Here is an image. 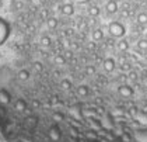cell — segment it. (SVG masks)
Here are the masks:
<instances>
[{
	"label": "cell",
	"mask_w": 147,
	"mask_h": 142,
	"mask_svg": "<svg viewBox=\"0 0 147 142\" xmlns=\"http://www.w3.org/2000/svg\"><path fill=\"white\" fill-rule=\"evenodd\" d=\"M136 20L140 25H147V13H139Z\"/></svg>",
	"instance_id": "14"
},
{
	"label": "cell",
	"mask_w": 147,
	"mask_h": 142,
	"mask_svg": "<svg viewBox=\"0 0 147 142\" xmlns=\"http://www.w3.org/2000/svg\"><path fill=\"white\" fill-rule=\"evenodd\" d=\"M62 13H63L65 16H73V14H74V6H73L71 3H65V4L62 6Z\"/></svg>",
	"instance_id": "9"
},
{
	"label": "cell",
	"mask_w": 147,
	"mask_h": 142,
	"mask_svg": "<svg viewBox=\"0 0 147 142\" xmlns=\"http://www.w3.org/2000/svg\"><path fill=\"white\" fill-rule=\"evenodd\" d=\"M108 31L113 38H123L126 34V27L121 21H111L108 24Z\"/></svg>",
	"instance_id": "1"
},
{
	"label": "cell",
	"mask_w": 147,
	"mask_h": 142,
	"mask_svg": "<svg viewBox=\"0 0 147 142\" xmlns=\"http://www.w3.org/2000/svg\"><path fill=\"white\" fill-rule=\"evenodd\" d=\"M116 46H118V49H119V51L125 52V51H127V49H129V42H127L126 40H123V38H119V41L116 42Z\"/></svg>",
	"instance_id": "12"
},
{
	"label": "cell",
	"mask_w": 147,
	"mask_h": 142,
	"mask_svg": "<svg viewBox=\"0 0 147 142\" xmlns=\"http://www.w3.org/2000/svg\"><path fill=\"white\" fill-rule=\"evenodd\" d=\"M137 48L142 51H147V38H140L137 41Z\"/></svg>",
	"instance_id": "18"
},
{
	"label": "cell",
	"mask_w": 147,
	"mask_h": 142,
	"mask_svg": "<svg viewBox=\"0 0 147 142\" xmlns=\"http://www.w3.org/2000/svg\"><path fill=\"white\" fill-rule=\"evenodd\" d=\"M60 86L63 90H69V89H71V82L69 80V79H63L62 82H60Z\"/></svg>",
	"instance_id": "19"
},
{
	"label": "cell",
	"mask_w": 147,
	"mask_h": 142,
	"mask_svg": "<svg viewBox=\"0 0 147 142\" xmlns=\"http://www.w3.org/2000/svg\"><path fill=\"white\" fill-rule=\"evenodd\" d=\"M115 1H121V0H115Z\"/></svg>",
	"instance_id": "27"
},
{
	"label": "cell",
	"mask_w": 147,
	"mask_h": 142,
	"mask_svg": "<svg viewBox=\"0 0 147 142\" xmlns=\"http://www.w3.org/2000/svg\"><path fill=\"white\" fill-rule=\"evenodd\" d=\"M105 10L108 11L109 14L118 13V10H119V4H118V1H115V0H108L107 4H105Z\"/></svg>",
	"instance_id": "4"
},
{
	"label": "cell",
	"mask_w": 147,
	"mask_h": 142,
	"mask_svg": "<svg viewBox=\"0 0 147 142\" xmlns=\"http://www.w3.org/2000/svg\"><path fill=\"white\" fill-rule=\"evenodd\" d=\"M17 77H18L21 82H27V80L31 77V72H30L28 69H25V68H24V69H20L18 73H17Z\"/></svg>",
	"instance_id": "8"
},
{
	"label": "cell",
	"mask_w": 147,
	"mask_h": 142,
	"mask_svg": "<svg viewBox=\"0 0 147 142\" xmlns=\"http://www.w3.org/2000/svg\"><path fill=\"white\" fill-rule=\"evenodd\" d=\"M76 1H77L79 4H87V3H88L90 0H76Z\"/></svg>",
	"instance_id": "23"
},
{
	"label": "cell",
	"mask_w": 147,
	"mask_h": 142,
	"mask_svg": "<svg viewBox=\"0 0 147 142\" xmlns=\"http://www.w3.org/2000/svg\"><path fill=\"white\" fill-rule=\"evenodd\" d=\"M100 13H101V10H100L98 6H91L90 9H88V14H90L91 17H98Z\"/></svg>",
	"instance_id": "16"
},
{
	"label": "cell",
	"mask_w": 147,
	"mask_h": 142,
	"mask_svg": "<svg viewBox=\"0 0 147 142\" xmlns=\"http://www.w3.org/2000/svg\"><path fill=\"white\" fill-rule=\"evenodd\" d=\"M13 107H14L16 111H24V110L27 109V101H25L24 98H17V100L14 101Z\"/></svg>",
	"instance_id": "7"
},
{
	"label": "cell",
	"mask_w": 147,
	"mask_h": 142,
	"mask_svg": "<svg viewBox=\"0 0 147 142\" xmlns=\"http://www.w3.org/2000/svg\"><path fill=\"white\" fill-rule=\"evenodd\" d=\"M102 68H104V70L105 72H108V73H111L115 70V68H116V62H115V59L113 58H105L104 59V62H102Z\"/></svg>",
	"instance_id": "3"
},
{
	"label": "cell",
	"mask_w": 147,
	"mask_h": 142,
	"mask_svg": "<svg viewBox=\"0 0 147 142\" xmlns=\"http://www.w3.org/2000/svg\"><path fill=\"white\" fill-rule=\"evenodd\" d=\"M34 68L38 70V72H41V70H42V65H41V62H38V61L34 62Z\"/></svg>",
	"instance_id": "22"
},
{
	"label": "cell",
	"mask_w": 147,
	"mask_h": 142,
	"mask_svg": "<svg viewBox=\"0 0 147 142\" xmlns=\"http://www.w3.org/2000/svg\"><path fill=\"white\" fill-rule=\"evenodd\" d=\"M91 37H92V41H102L104 40V31H102L101 28H95L92 34H91Z\"/></svg>",
	"instance_id": "10"
},
{
	"label": "cell",
	"mask_w": 147,
	"mask_h": 142,
	"mask_svg": "<svg viewBox=\"0 0 147 142\" xmlns=\"http://www.w3.org/2000/svg\"><path fill=\"white\" fill-rule=\"evenodd\" d=\"M129 79L135 82L136 79H137V73H136V72H133V70H130V72H129Z\"/></svg>",
	"instance_id": "21"
},
{
	"label": "cell",
	"mask_w": 147,
	"mask_h": 142,
	"mask_svg": "<svg viewBox=\"0 0 147 142\" xmlns=\"http://www.w3.org/2000/svg\"><path fill=\"white\" fill-rule=\"evenodd\" d=\"M46 25H48L49 30H56L57 25H59V21H57V18H55V17H48L46 18Z\"/></svg>",
	"instance_id": "11"
},
{
	"label": "cell",
	"mask_w": 147,
	"mask_h": 142,
	"mask_svg": "<svg viewBox=\"0 0 147 142\" xmlns=\"http://www.w3.org/2000/svg\"><path fill=\"white\" fill-rule=\"evenodd\" d=\"M122 69H123V70H129V69H130V66H129V63H123Z\"/></svg>",
	"instance_id": "24"
},
{
	"label": "cell",
	"mask_w": 147,
	"mask_h": 142,
	"mask_svg": "<svg viewBox=\"0 0 147 142\" xmlns=\"http://www.w3.org/2000/svg\"><path fill=\"white\" fill-rule=\"evenodd\" d=\"M76 91H77V94H79L80 97H87L90 94V89H88L87 85H79L76 87Z\"/></svg>",
	"instance_id": "6"
},
{
	"label": "cell",
	"mask_w": 147,
	"mask_h": 142,
	"mask_svg": "<svg viewBox=\"0 0 147 142\" xmlns=\"http://www.w3.org/2000/svg\"><path fill=\"white\" fill-rule=\"evenodd\" d=\"M51 44H52V38L49 35H42L41 37V45L42 46H49Z\"/></svg>",
	"instance_id": "17"
},
{
	"label": "cell",
	"mask_w": 147,
	"mask_h": 142,
	"mask_svg": "<svg viewBox=\"0 0 147 142\" xmlns=\"http://www.w3.org/2000/svg\"><path fill=\"white\" fill-rule=\"evenodd\" d=\"M118 93H119L122 97L129 98L135 94V90H133V87H132L130 85H121V86L118 87Z\"/></svg>",
	"instance_id": "2"
},
{
	"label": "cell",
	"mask_w": 147,
	"mask_h": 142,
	"mask_svg": "<svg viewBox=\"0 0 147 142\" xmlns=\"http://www.w3.org/2000/svg\"><path fill=\"white\" fill-rule=\"evenodd\" d=\"M60 137H62V132H60V130L57 128L56 125L52 127V128L49 130V138H51L52 141H59Z\"/></svg>",
	"instance_id": "5"
},
{
	"label": "cell",
	"mask_w": 147,
	"mask_h": 142,
	"mask_svg": "<svg viewBox=\"0 0 147 142\" xmlns=\"http://www.w3.org/2000/svg\"><path fill=\"white\" fill-rule=\"evenodd\" d=\"M70 56H71V52H70V51H67V52H66V55H65V58H70Z\"/></svg>",
	"instance_id": "25"
},
{
	"label": "cell",
	"mask_w": 147,
	"mask_h": 142,
	"mask_svg": "<svg viewBox=\"0 0 147 142\" xmlns=\"http://www.w3.org/2000/svg\"><path fill=\"white\" fill-rule=\"evenodd\" d=\"M53 62H55V65L62 66V65H65V63H66V58H65V55L57 54L56 56L53 58Z\"/></svg>",
	"instance_id": "15"
},
{
	"label": "cell",
	"mask_w": 147,
	"mask_h": 142,
	"mask_svg": "<svg viewBox=\"0 0 147 142\" xmlns=\"http://www.w3.org/2000/svg\"><path fill=\"white\" fill-rule=\"evenodd\" d=\"M25 124H27L28 128H34V127H36V124H38V118L36 117H27L25 118Z\"/></svg>",
	"instance_id": "13"
},
{
	"label": "cell",
	"mask_w": 147,
	"mask_h": 142,
	"mask_svg": "<svg viewBox=\"0 0 147 142\" xmlns=\"http://www.w3.org/2000/svg\"><path fill=\"white\" fill-rule=\"evenodd\" d=\"M135 1H142V0H135Z\"/></svg>",
	"instance_id": "26"
},
{
	"label": "cell",
	"mask_w": 147,
	"mask_h": 142,
	"mask_svg": "<svg viewBox=\"0 0 147 142\" xmlns=\"http://www.w3.org/2000/svg\"><path fill=\"white\" fill-rule=\"evenodd\" d=\"M86 73H87V75H94V73H95V66L87 65V68H86Z\"/></svg>",
	"instance_id": "20"
}]
</instances>
